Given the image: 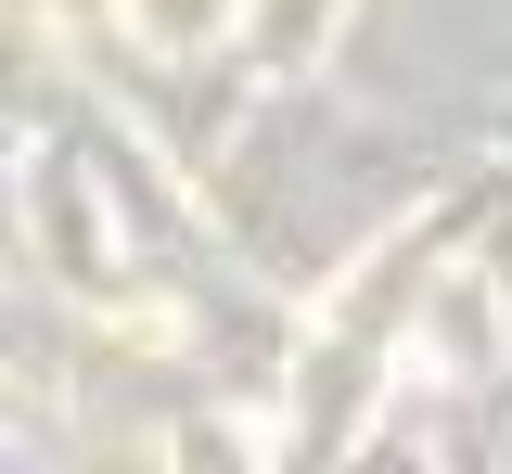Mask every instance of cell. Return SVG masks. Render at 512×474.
Returning a JSON list of instances; mask_svg holds the SVG:
<instances>
[{
	"label": "cell",
	"mask_w": 512,
	"mask_h": 474,
	"mask_svg": "<svg viewBox=\"0 0 512 474\" xmlns=\"http://www.w3.org/2000/svg\"><path fill=\"white\" fill-rule=\"evenodd\" d=\"M218 13H231V0H141V26H154V39H205Z\"/></svg>",
	"instance_id": "1"
}]
</instances>
